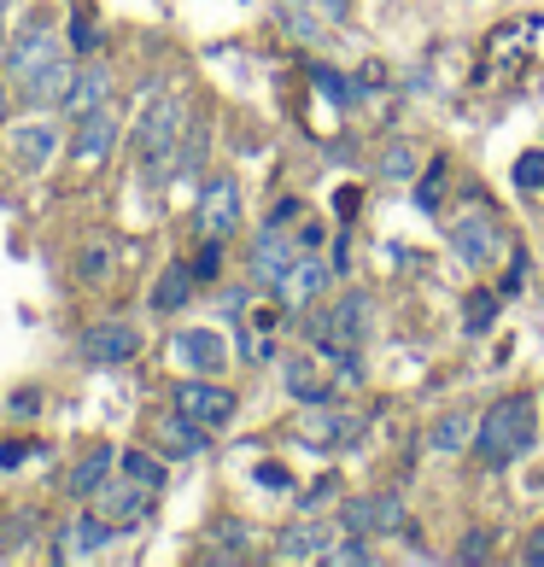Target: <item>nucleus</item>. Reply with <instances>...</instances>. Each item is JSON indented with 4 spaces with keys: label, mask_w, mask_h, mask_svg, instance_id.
Wrapping results in <instances>:
<instances>
[{
    "label": "nucleus",
    "mask_w": 544,
    "mask_h": 567,
    "mask_svg": "<svg viewBox=\"0 0 544 567\" xmlns=\"http://www.w3.org/2000/svg\"><path fill=\"white\" fill-rule=\"evenodd\" d=\"M153 439H158V456H171V462L205 451V427L194 422V415H182V410L158 415V422H153Z\"/></svg>",
    "instance_id": "obj_14"
},
{
    "label": "nucleus",
    "mask_w": 544,
    "mask_h": 567,
    "mask_svg": "<svg viewBox=\"0 0 544 567\" xmlns=\"http://www.w3.org/2000/svg\"><path fill=\"white\" fill-rule=\"evenodd\" d=\"M521 561H527V567H544V533H527V544H521Z\"/></svg>",
    "instance_id": "obj_38"
},
{
    "label": "nucleus",
    "mask_w": 544,
    "mask_h": 567,
    "mask_svg": "<svg viewBox=\"0 0 544 567\" xmlns=\"http://www.w3.org/2000/svg\"><path fill=\"white\" fill-rule=\"evenodd\" d=\"M445 182H451V164H445V158H433L428 182L415 187V205H422V212H433V205H439V194H445Z\"/></svg>",
    "instance_id": "obj_26"
},
{
    "label": "nucleus",
    "mask_w": 544,
    "mask_h": 567,
    "mask_svg": "<svg viewBox=\"0 0 544 567\" xmlns=\"http://www.w3.org/2000/svg\"><path fill=\"white\" fill-rule=\"evenodd\" d=\"M106 89H112L106 71H100V65H82V71H71V89H65V100H59V112H65L71 123L89 117V112L106 106Z\"/></svg>",
    "instance_id": "obj_15"
},
{
    "label": "nucleus",
    "mask_w": 544,
    "mask_h": 567,
    "mask_svg": "<svg viewBox=\"0 0 544 567\" xmlns=\"http://www.w3.org/2000/svg\"><path fill=\"white\" fill-rule=\"evenodd\" d=\"M117 468L130 474V480H141V486L164 492V456H153V451H123V456H117Z\"/></svg>",
    "instance_id": "obj_22"
},
{
    "label": "nucleus",
    "mask_w": 544,
    "mask_h": 567,
    "mask_svg": "<svg viewBox=\"0 0 544 567\" xmlns=\"http://www.w3.org/2000/svg\"><path fill=\"white\" fill-rule=\"evenodd\" d=\"M469 305H474V310H469V333H480V328H486V322L497 317V299H492V292H474Z\"/></svg>",
    "instance_id": "obj_31"
},
{
    "label": "nucleus",
    "mask_w": 544,
    "mask_h": 567,
    "mask_svg": "<svg viewBox=\"0 0 544 567\" xmlns=\"http://www.w3.org/2000/svg\"><path fill=\"white\" fill-rule=\"evenodd\" d=\"M310 82H317V89L333 100V106H351V100H358V89H351V82H340L328 65H310Z\"/></svg>",
    "instance_id": "obj_27"
},
{
    "label": "nucleus",
    "mask_w": 544,
    "mask_h": 567,
    "mask_svg": "<svg viewBox=\"0 0 544 567\" xmlns=\"http://www.w3.org/2000/svg\"><path fill=\"white\" fill-rule=\"evenodd\" d=\"M171 351L182 357V369H187V374H223V363H228L223 333H212V328H187V333H176Z\"/></svg>",
    "instance_id": "obj_9"
},
{
    "label": "nucleus",
    "mask_w": 544,
    "mask_h": 567,
    "mask_svg": "<svg viewBox=\"0 0 544 567\" xmlns=\"http://www.w3.org/2000/svg\"><path fill=\"white\" fill-rule=\"evenodd\" d=\"M381 176L387 182H415V153L399 141V146H387V158H381Z\"/></svg>",
    "instance_id": "obj_25"
},
{
    "label": "nucleus",
    "mask_w": 544,
    "mask_h": 567,
    "mask_svg": "<svg viewBox=\"0 0 544 567\" xmlns=\"http://www.w3.org/2000/svg\"><path fill=\"white\" fill-rule=\"evenodd\" d=\"M112 462H117V456H112V445H94V451H89V456H82L76 468H71V480H65V492H71V497H94L100 486H106Z\"/></svg>",
    "instance_id": "obj_19"
},
{
    "label": "nucleus",
    "mask_w": 544,
    "mask_h": 567,
    "mask_svg": "<svg viewBox=\"0 0 544 567\" xmlns=\"http://www.w3.org/2000/svg\"><path fill=\"white\" fill-rule=\"evenodd\" d=\"M112 533H117V527H112L100 509H94V515H76L71 533H65V544H59V556H94V550H106V544H112Z\"/></svg>",
    "instance_id": "obj_16"
},
{
    "label": "nucleus",
    "mask_w": 544,
    "mask_h": 567,
    "mask_svg": "<svg viewBox=\"0 0 544 567\" xmlns=\"http://www.w3.org/2000/svg\"><path fill=\"white\" fill-rule=\"evenodd\" d=\"M112 141H117V117H112L106 106L89 112V117H76V146H71V164H106Z\"/></svg>",
    "instance_id": "obj_12"
},
{
    "label": "nucleus",
    "mask_w": 544,
    "mask_h": 567,
    "mask_svg": "<svg viewBox=\"0 0 544 567\" xmlns=\"http://www.w3.org/2000/svg\"><path fill=\"white\" fill-rule=\"evenodd\" d=\"M41 153H53V135H48V130L18 135V164H30V171H35V158H41Z\"/></svg>",
    "instance_id": "obj_29"
},
{
    "label": "nucleus",
    "mask_w": 544,
    "mask_h": 567,
    "mask_svg": "<svg viewBox=\"0 0 544 567\" xmlns=\"http://www.w3.org/2000/svg\"><path fill=\"white\" fill-rule=\"evenodd\" d=\"M194 269H187V264H171V269H164V276L153 281V310H158V317H176V310L187 305V299H194Z\"/></svg>",
    "instance_id": "obj_17"
},
{
    "label": "nucleus",
    "mask_w": 544,
    "mask_h": 567,
    "mask_svg": "<svg viewBox=\"0 0 544 567\" xmlns=\"http://www.w3.org/2000/svg\"><path fill=\"white\" fill-rule=\"evenodd\" d=\"M82 351H89L94 363H130V357L141 351V333L130 322H94L89 333H82Z\"/></svg>",
    "instance_id": "obj_11"
},
{
    "label": "nucleus",
    "mask_w": 544,
    "mask_h": 567,
    "mask_svg": "<svg viewBox=\"0 0 544 567\" xmlns=\"http://www.w3.org/2000/svg\"><path fill=\"white\" fill-rule=\"evenodd\" d=\"M12 410H18V415H35V410H41V392H18Z\"/></svg>",
    "instance_id": "obj_39"
},
{
    "label": "nucleus",
    "mask_w": 544,
    "mask_h": 567,
    "mask_svg": "<svg viewBox=\"0 0 544 567\" xmlns=\"http://www.w3.org/2000/svg\"><path fill=\"white\" fill-rule=\"evenodd\" d=\"M59 65V48H53V35L41 30V24H24L12 35V48H7V76L12 82H30L35 71H48Z\"/></svg>",
    "instance_id": "obj_6"
},
{
    "label": "nucleus",
    "mask_w": 544,
    "mask_h": 567,
    "mask_svg": "<svg viewBox=\"0 0 544 567\" xmlns=\"http://www.w3.org/2000/svg\"><path fill=\"white\" fill-rule=\"evenodd\" d=\"M333 492H340V480L328 474V480H317V486H310V492H299V509H322V503H328Z\"/></svg>",
    "instance_id": "obj_33"
},
{
    "label": "nucleus",
    "mask_w": 544,
    "mask_h": 567,
    "mask_svg": "<svg viewBox=\"0 0 544 567\" xmlns=\"http://www.w3.org/2000/svg\"><path fill=\"white\" fill-rule=\"evenodd\" d=\"M428 445H433L439 456H456V451H469V445H474V415H469V410H445V415L433 422Z\"/></svg>",
    "instance_id": "obj_18"
},
{
    "label": "nucleus",
    "mask_w": 544,
    "mask_h": 567,
    "mask_svg": "<svg viewBox=\"0 0 544 567\" xmlns=\"http://www.w3.org/2000/svg\"><path fill=\"white\" fill-rule=\"evenodd\" d=\"M328 556V527L322 520H305V527L281 533V561H322Z\"/></svg>",
    "instance_id": "obj_20"
},
{
    "label": "nucleus",
    "mask_w": 544,
    "mask_h": 567,
    "mask_svg": "<svg viewBox=\"0 0 544 567\" xmlns=\"http://www.w3.org/2000/svg\"><path fill=\"white\" fill-rule=\"evenodd\" d=\"M82 276H106V251H89V258H82Z\"/></svg>",
    "instance_id": "obj_40"
},
{
    "label": "nucleus",
    "mask_w": 544,
    "mask_h": 567,
    "mask_svg": "<svg viewBox=\"0 0 544 567\" xmlns=\"http://www.w3.org/2000/svg\"><path fill=\"white\" fill-rule=\"evenodd\" d=\"M299 212H305L299 199H281L276 212H269V223H264V228H292V223H299Z\"/></svg>",
    "instance_id": "obj_36"
},
{
    "label": "nucleus",
    "mask_w": 544,
    "mask_h": 567,
    "mask_svg": "<svg viewBox=\"0 0 544 567\" xmlns=\"http://www.w3.org/2000/svg\"><path fill=\"white\" fill-rule=\"evenodd\" d=\"M322 561H340V567H346V561H369V544H328Z\"/></svg>",
    "instance_id": "obj_35"
},
{
    "label": "nucleus",
    "mask_w": 544,
    "mask_h": 567,
    "mask_svg": "<svg viewBox=\"0 0 544 567\" xmlns=\"http://www.w3.org/2000/svg\"><path fill=\"white\" fill-rule=\"evenodd\" d=\"M287 392L292 398H299V404H328V386L317 381V369H310V357H292V363H287Z\"/></svg>",
    "instance_id": "obj_21"
},
{
    "label": "nucleus",
    "mask_w": 544,
    "mask_h": 567,
    "mask_svg": "<svg viewBox=\"0 0 544 567\" xmlns=\"http://www.w3.org/2000/svg\"><path fill=\"white\" fill-rule=\"evenodd\" d=\"M94 41H100L94 18H89V12H76V18H71V48H76V53H94Z\"/></svg>",
    "instance_id": "obj_30"
},
{
    "label": "nucleus",
    "mask_w": 544,
    "mask_h": 567,
    "mask_svg": "<svg viewBox=\"0 0 544 567\" xmlns=\"http://www.w3.org/2000/svg\"><path fill=\"white\" fill-rule=\"evenodd\" d=\"M328 276H333V264H322V258H310V251H299V258H292V269L281 276V299H287V310H305L310 299H317V292L328 287Z\"/></svg>",
    "instance_id": "obj_10"
},
{
    "label": "nucleus",
    "mask_w": 544,
    "mask_h": 567,
    "mask_svg": "<svg viewBox=\"0 0 544 567\" xmlns=\"http://www.w3.org/2000/svg\"><path fill=\"white\" fill-rule=\"evenodd\" d=\"M258 486H269V492H287V486H292V474L281 468V462H258Z\"/></svg>",
    "instance_id": "obj_34"
},
{
    "label": "nucleus",
    "mask_w": 544,
    "mask_h": 567,
    "mask_svg": "<svg viewBox=\"0 0 544 567\" xmlns=\"http://www.w3.org/2000/svg\"><path fill=\"white\" fill-rule=\"evenodd\" d=\"M235 228H240V187H235V176H212L199 194V235L228 240Z\"/></svg>",
    "instance_id": "obj_5"
},
{
    "label": "nucleus",
    "mask_w": 544,
    "mask_h": 567,
    "mask_svg": "<svg viewBox=\"0 0 544 567\" xmlns=\"http://www.w3.org/2000/svg\"><path fill=\"white\" fill-rule=\"evenodd\" d=\"M515 187L521 194H544V146H533V153L515 158Z\"/></svg>",
    "instance_id": "obj_23"
},
{
    "label": "nucleus",
    "mask_w": 544,
    "mask_h": 567,
    "mask_svg": "<svg viewBox=\"0 0 544 567\" xmlns=\"http://www.w3.org/2000/svg\"><path fill=\"white\" fill-rule=\"evenodd\" d=\"M492 550H497V538L486 527H474V533H463V544H456V561H492Z\"/></svg>",
    "instance_id": "obj_28"
},
{
    "label": "nucleus",
    "mask_w": 544,
    "mask_h": 567,
    "mask_svg": "<svg viewBox=\"0 0 544 567\" xmlns=\"http://www.w3.org/2000/svg\"><path fill=\"white\" fill-rule=\"evenodd\" d=\"M299 258V240H281V228H264L258 235V251H253V281L258 287H281V276Z\"/></svg>",
    "instance_id": "obj_13"
},
{
    "label": "nucleus",
    "mask_w": 544,
    "mask_h": 567,
    "mask_svg": "<svg viewBox=\"0 0 544 567\" xmlns=\"http://www.w3.org/2000/svg\"><path fill=\"white\" fill-rule=\"evenodd\" d=\"M533 433H538V415H533V398L527 392H510L497 398V404L474 422V456L486 462V468H510L533 451Z\"/></svg>",
    "instance_id": "obj_1"
},
{
    "label": "nucleus",
    "mask_w": 544,
    "mask_h": 567,
    "mask_svg": "<svg viewBox=\"0 0 544 567\" xmlns=\"http://www.w3.org/2000/svg\"><path fill=\"white\" fill-rule=\"evenodd\" d=\"M35 445L30 439H0V468H18V462H30Z\"/></svg>",
    "instance_id": "obj_32"
},
{
    "label": "nucleus",
    "mask_w": 544,
    "mask_h": 567,
    "mask_svg": "<svg viewBox=\"0 0 544 567\" xmlns=\"http://www.w3.org/2000/svg\"><path fill=\"white\" fill-rule=\"evenodd\" d=\"M358 205H363V194H358V187H340V194H333V212H340V223H351V217H358Z\"/></svg>",
    "instance_id": "obj_37"
},
{
    "label": "nucleus",
    "mask_w": 544,
    "mask_h": 567,
    "mask_svg": "<svg viewBox=\"0 0 544 567\" xmlns=\"http://www.w3.org/2000/svg\"><path fill=\"white\" fill-rule=\"evenodd\" d=\"M340 527H346L351 538H387V533H404V527H410L404 497H399V492L346 497V503H340Z\"/></svg>",
    "instance_id": "obj_3"
},
{
    "label": "nucleus",
    "mask_w": 544,
    "mask_h": 567,
    "mask_svg": "<svg viewBox=\"0 0 544 567\" xmlns=\"http://www.w3.org/2000/svg\"><path fill=\"white\" fill-rule=\"evenodd\" d=\"M187 269H194V281H217L223 276V240L205 235V246L194 251V264H187Z\"/></svg>",
    "instance_id": "obj_24"
},
{
    "label": "nucleus",
    "mask_w": 544,
    "mask_h": 567,
    "mask_svg": "<svg viewBox=\"0 0 544 567\" xmlns=\"http://www.w3.org/2000/svg\"><path fill=\"white\" fill-rule=\"evenodd\" d=\"M94 497H100V515H106L112 527H135V520L153 509V486H141V480H130V474H123L117 486H100Z\"/></svg>",
    "instance_id": "obj_8"
},
{
    "label": "nucleus",
    "mask_w": 544,
    "mask_h": 567,
    "mask_svg": "<svg viewBox=\"0 0 544 567\" xmlns=\"http://www.w3.org/2000/svg\"><path fill=\"white\" fill-rule=\"evenodd\" d=\"M445 240H451V251H456L469 269H486L492 251H497V228H492L486 212H469V217H456V223L445 228Z\"/></svg>",
    "instance_id": "obj_7"
},
{
    "label": "nucleus",
    "mask_w": 544,
    "mask_h": 567,
    "mask_svg": "<svg viewBox=\"0 0 544 567\" xmlns=\"http://www.w3.org/2000/svg\"><path fill=\"white\" fill-rule=\"evenodd\" d=\"M0 117H7V94H0Z\"/></svg>",
    "instance_id": "obj_41"
},
{
    "label": "nucleus",
    "mask_w": 544,
    "mask_h": 567,
    "mask_svg": "<svg viewBox=\"0 0 544 567\" xmlns=\"http://www.w3.org/2000/svg\"><path fill=\"white\" fill-rule=\"evenodd\" d=\"M176 410L182 415H194V422L212 433V427H228L235 422V410H240V398L217 386V374H194V381H182L176 386Z\"/></svg>",
    "instance_id": "obj_4"
},
{
    "label": "nucleus",
    "mask_w": 544,
    "mask_h": 567,
    "mask_svg": "<svg viewBox=\"0 0 544 567\" xmlns=\"http://www.w3.org/2000/svg\"><path fill=\"white\" fill-rule=\"evenodd\" d=\"M176 135H182V106L176 100H153L135 130V158L146 164V182H158L176 158Z\"/></svg>",
    "instance_id": "obj_2"
}]
</instances>
